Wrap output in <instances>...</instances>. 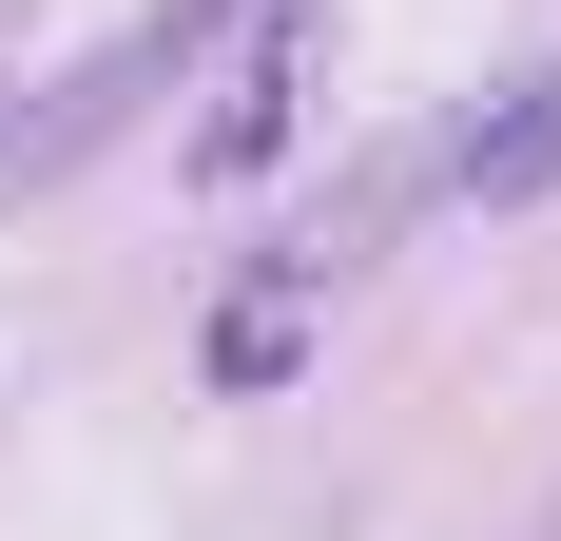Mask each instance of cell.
<instances>
[{
	"mask_svg": "<svg viewBox=\"0 0 561 541\" xmlns=\"http://www.w3.org/2000/svg\"><path fill=\"white\" fill-rule=\"evenodd\" d=\"M194 368H214L232 406H272V387L310 368V270H272V290H232V310H214V348H194Z\"/></svg>",
	"mask_w": 561,
	"mask_h": 541,
	"instance_id": "1",
	"label": "cell"
},
{
	"mask_svg": "<svg viewBox=\"0 0 561 541\" xmlns=\"http://www.w3.org/2000/svg\"><path fill=\"white\" fill-rule=\"evenodd\" d=\"M290 116H310V20H290V39H252V78H232V116L194 136V174H252V156H290Z\"/></svg>",
	"mask_w": 561,
	"mask_h": 541,
	"instance_id": "2",
	"label": "cell"
},
{
	"mask_svg": "<svg viewBox=\"0 0 561 541\" xmlns=\"http://www.w3.org/2000/svg\"><path fill=\"white\" fill-rule=\"evenodd\" d=\"M542 174H561V58H542V97L504 136H465V194H542Z\"/></svg>",
	"mask_w": 561,
	"mask_h": 541,
	"instance_id": "3",
	"label": "cell"
}]
</instances>
